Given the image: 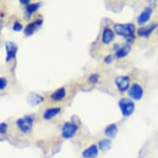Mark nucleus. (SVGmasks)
<instances>
[{
	"label": "nucleus",
	"mask_w": 158,
	"mask_h": 158,
	"mask_svg": "<svg viewBox=\"0 0 158 158\" xmlns=\"http://www.w3.org/2000/svg\"><path fill=\"white\" fill-rule=\"evenodd\" d=\"M114 29L118 36H123V37H124L125 40H126L127 42L131 43V42H132L134 41V32L135 29H136L135 28L134 24L116 23L114 24Z\"/></svg>",
	"instance_id": "f257e3e1"
},
{
	"label": "nucleus",
	"mask_w": 158,
	"mask_h": 158,
	"mask_svg": "<svg viewBox=\"0 0 158 158\" xmlns=\"http://www.w3.org/2000/svg\"><path fill=\"white\" fill-rule=\"evenodd\" d=\"M120 110L122 112L123 116L128 117L132 115L134 112L135 104L132 98H122L118 102Z\"/></svg>",
	"instance_id": "f03ea898"
},
{
	"label": "nucleus",
	"mask_w": 158,
	"mask_h": 158,
	"mask_svg": "<svg viewBox=\"0 0 158 158\" xmlns=\"http://www.w3.org/2000/svg\"><path fill=\"white\" fill-rule=\"evenodd\" d=\"M16 123L23 133H29L33 127V118L30 115H27L17 120Z\"/></svg>",
	"instance_id": "7ed1b4c3"
},
{
	"label": "nucleus",
	"mask_w": 158,
	"mask_h": 158,
	"mask_svg": "<svg viewBox=\"0 0 158 158\" xmlns=\"http://www.w3.org/2000/svg\"><path fill=\"white\" fill-rule=\"evenodd\" d=\"M78 129L77 125L71 122H66L64 123L61 129V134L64 138L69 139L75 136Z\"/></svg>",
	"instance_id": "20e7f679"
},
{
	"label": "nucleus",
	"mask_w": 158,
	"mask_h": 158,
	"mask_svg": "<svg viewBox=\"0 0 158 158\" xmlns=\"http://www.w3.org/2000/svg\"><path fill=\"white\" fill-rule=\"evenodd\" d=\"M144 89L142 86L137 83H134L128 89V95L130 98L134 100H140L143 98Z\"/></svg>",
	"instance_id": "39448f33"
},
{
	"label": "nucleus",
	"mask_w": 158,
	"mask_h": 158,
	"mask_svg": "<svg viewBox=\"0 0 158 158\" xmlns=\"http://www.w3.org/2000/svg\"><path fill=\"white\" fill-rule=\"evenodd\" d=\"M115 84L117 88L118 89L120 92H125L129 89L130 86V78L127 75H121L118 76L115 79Z\"/></svg>",
	"instance_id": "423d86ee"
},
{
	"label": "nucleus",
	"mask_w": 158,
	"mask_h": 158,
	"mask_svg": "<svg viewBox=\"0 0 158 158\" xmlns=\"http://www.w3.org/2000/svg\"><path fill=\"white\" fill-rule=\"evenodd\" d=\"M6 52H7V56H6V61L8 62L15 58L17 52H18V47L14 42H7L5 43Z\"/></svg>",
	"instance_id": "0eeeda50"
},
{
	"label": "nucleus",
	"mask_w": 158,
	"mask_h": 158,
	"mask_svg": "<svg viewBox=\"0 0 158 158\" xmlns=\"http://www.w3.org/2000/svg\"><path fill=\"white\" fill-rule=\"evenodd\" d=\"M42 24H43V20L42 19H37V20H35L32 23H30L27 25V27L24 29V34L27 36H31L37 29L42 27Z\"/></svg>",
	"instance_id": "6e6552de"
},
{
	"label": "nucleus",
	"mask_w": 158,
	"mask_h": 158,
	"mask_svg": "<svg viewBox=\"0 0 158 158\" xmlns=\"http://www.w3.org/2000/svg\"><path fill=\"white\" fill-rule=\"evenodd\" d=\"M157 23H152L148 26L139 27L137 29V34L142 37H148L156 28H157Z\"/></svg>",
	"instance_id": "1a4fd4ad"
},
{
	"label": "nucleus",
	"mask_w": 158,
	"mask_h": 158,
	"mask_svg": "<svg viewBox=\"0 0 158 158\" xmlns=\"http://www.w3.org/2000/svg\"><path fill=\"white\" fill-rule=\"evenodd\" d=\"M152 13V9L150 7H147L142 11V13L139 14V16L137 17V23L139 25H143L145 24L147 22L149 21L151 16Z\"/></svg>",
	"instance_id": "9d476101"
},
{
	"label": "nucleus",
	"mask_w": 158,
	"mask_h": 158,
	"mask_svg": "<svg viewBox=\"0 0 158 158\" xmlns=\"http://www.w3.org/2000/svg\"><path fill=\"white\" fill-rule=\"evenodd\" d=\"M115 38V35H114V31L111 28L106 27L104 29L103 33H102V42L105 45H108L111 43Z\"/></svg>",
	"instance_id": "9b49d317"
},
{
	"label": "nucleus",
	"mask_w": 158,
	"mask_h": 158,
	"mask_svg": "<svg viewBox=\"0 0 158 158\" xmlns=\"http://www.w3.org/2000/svg\"><path fill=\"white\" fill-rule=\"evenodd\" d=\"M98 155V148L95 144L89 146L82 152L84 158H96Z\"/></svg>",
	"instance_id": "f8f14e48"
},
{
	"label": "nucleus",
	"mask_w": 158,
	"mask_h": 158,
	"mask_svg": "<svg viewBox=\"0 0 158 158\" xmlns=\"http://www.w3.org/2000/svg\"><path fill=\"white\" fill-rule=\"evenodd\" d=\"M60 108L56 107V108H50L45 110L43 113V118L46 120H50L53 118L55 116H56L57 114H60Z\"/></svg>",
	"instance_id": "ddd939ff"
},
{
	"label": "nucleus",
	"mask_w": 158,
	"mask_h": 158,
	"mask_svg": "<svg viewBox=\"0 0 158 158\" xmlns=\"http://www.w3.org/2000/svg\"><path fill=\"white\" fill-rule=\"evenodd\" d=\"M65 97V89L64 87L57 89L51 94V98L54 101H60Z\"/></svg>",
	"instance_id": "4468645a"
},
{
	"label": "nucleus",
	"mask_w": 158,
	"mask_h": 158,
	"mask_svg": "<svg viewBox=\"0 0 158 158\" xmlns=\"http://www.w3.org/2000/svg\"><path fill=\"white\" fill-rule=\"evenodd\" d=\"M44 100V98L42 96H41L38 94L31 93L28 96V104L31 105H37L41 104Z\"/></svg>",
	"instance_id": "2eb2a0df"
},
{
	"label": "nucleus",
	"mask_w": 158,
	"mask_h": 158,
	"mask_svg": "<svg viewBox=\"0 0 158 158\" xmlns=\"http://www.w3.org/2000/svg\"><path fill=\"white\" fill-rule=\"evenodd\" d=\"M118 128L117 127V125L115 123H111L105 127L104 133L108 137H114L118 133Z\"/></svg>",
	"instance_id": "dca6fc26"
},
{
	"label": "nucleus",
	"mask_w": 158,
	"mask_h": 158,
	"mask_svg": "<svg viewBox=\"0 0 158 158\" xmlns=\"http://www.w3.org/2000/svg\"><path fill=\"white\" fill-rule=\"evenodd\" d=\"M130 52H131V47L129 45H125L123 47H120L118 51H116L115 56L118 59H121V58L127 56Z\"/></svg>",
	"instance_id": "f3484780"
},
{
	"label": "nucleus",
	"mask_w": 158,
	"mask_h": 158,
	"mask_svg": "<svg viewBox=\"0 0 158 158\" xmlns=\"http://www.w3.org/2000/svg\"><path fill=\"white\" fill-rule=\"evenodd\" d=\"M41 7V3H31L29 4L26 7V11H25V15L27 17V19H29V18L31 17V14H33L36 10H38L39 8Z\"/></svg>",
	"instance_id": "a211bd4d"
},
{
	"label": "nucleus",
	"mask_w": 158,
	"mask_h": 158,
	"mask_svg": "<svg viewBox=\"0 0 158 158\" xmlns=\"http://www.w3.org/2000/svg\"><path fill=\"white\" fill-rule=\"evenodd\" d=\"M111 148V141L107 138H104L98 142V148L102 151L109 150Z\"/></svg>",
	"instance_id": "6ab92c4d"
},
{
	"label": "nucleus",
	"mask_w": 158,
	"mask_h": 158,
	"mask_svg": "<svg viewBox=\"0 0 158 158\" xmlns=\"http://www.w3.org/2000/svg\"><path fill=\"white\" fill-rule=\"evenodd\" d=\"M7 85H8V81L7 79L4 77L0 78V89L3 90L7 87Z\"/></svg>",
	"instance_id": "aec40b11"
},
{
	"label": "nucleus",
	"mask_w": 158,
	"mask_h": 158,
	"mask_svg": "<svg viewBox=\"0 0 158 158\" xmlns=\"http://www.w3.org/2000/svg\"><path fill=\"white\" fill-rule=\"evenodd\" d=\"M13 31H20L22 29H23V25H22V23H20L19 22H16L15 23L13 24Z\"/></svg>",
	"instance_id": "412c9836"
},
{
	"label": "nucleus",
	"mask_w": 158,
	"mask_h": 158,
	"mask_svg": "<svg viewBox=\"0 0 158 158\" xmlns=\"http://www.w3.org/2000/svg\"><path fill=\"white\" fill-rule=\"evenodd\" d=\"M89 81H90L91 83H94L95 84L97 81H98V75L97 74H92V75L89 76Z\"/></svg>",
	"instance_id": "4be33fe9"
},
{
	"label": "nucleus",
	"mask_w": 158,
	"mask_h": 158,
	"mask_svg": "<svg viewBox=\"0 0 158 158\" xmlns=\"http://www.w3.org/2000/svg\"><path fill=\"white\" fill-rule=\"evenodd\" d=\"M7 128H8V124L6 123H1L0 124V132L3 134L4 132H6L7 131Z\"/></svg>",
	"instance_id": "5701e85b"
},
{
	"label": "nucleus",
	"mask_w": 158,
	"mask_h": 158,
	"mask_svg": "<svg viewBox=\"0 0 158 158\" xmlns=\"http://www.w3.org/2000/svg\"><path fill=\"white\" fill-rule=\"evenodd\" d=\"M113 60H114V58H113V56H111V55H109V56H107L104 58V61H105V63H107V64H110V63L113 61Z\"/></svg>",
	"instance_id": "b1692460"
},
{
	"label": "nucleus",
	"mask_w": 158,
	"mask_h": 158,
	"mask_svg": "<svg viewBox=\"0 0 158 158\" xmlns=\"http://www.w3.org/2000/svg\"><path fill=\"white\" fill-rule=\"evenodd\" d=\"M20 3H21L22 4H23V5L27 6L30 4V1H29V0H21Z\"/></svg>",
	"instance_id": "393cba45"
}]
</instances>
